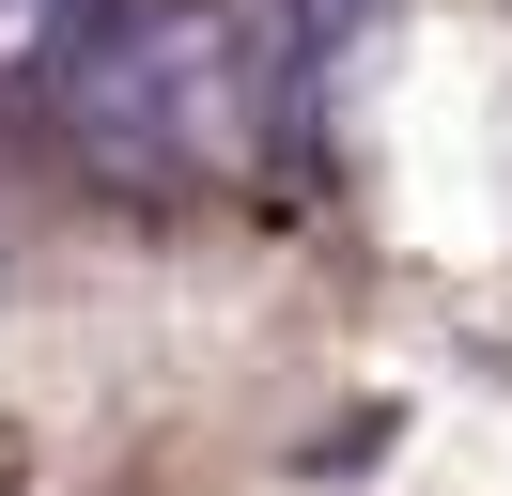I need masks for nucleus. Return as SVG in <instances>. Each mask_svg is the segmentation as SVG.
<instances>
[{"mask_svg":"<svg viewBox=\"0 0 512 496\" xmlns=\"http://www.w3.org/2000/svg\"><path fill=\"white\" fill-rule=\"evenodd\" d=\"M63 78H78V124H94L109 171H202V155L249 124V62H233V31H218V16L94 31Z\"/></svg>","mask_w":512,"mask_h":496,"instance_id":"f257e3e1","label":"nucleus"},{"mask_svg":"<svg viewBox=\"0 0 512 496\" xmlns=\"http://www.w3.org/2000/svg\"><path fill=\"white\" fill-rule=\"evenodd\" d=\"M109 31V0H0V93H32V78H63L78 47Z\"/></svg>","mask_w":512,"mask_h":496,"instance_id":"f03ea898","label":"nucleus"}]
</instances>
